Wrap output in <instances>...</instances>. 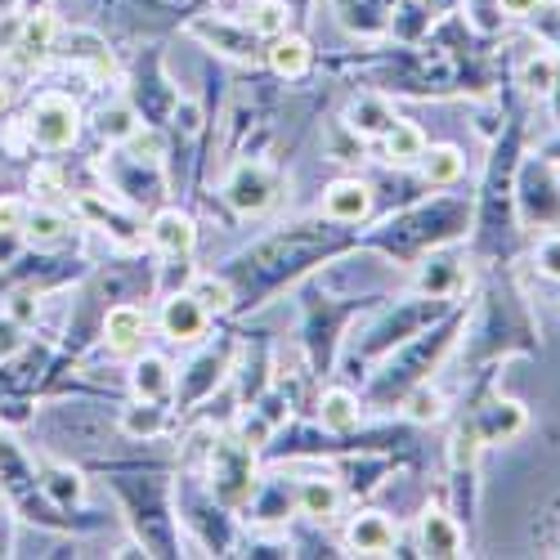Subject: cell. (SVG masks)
<instances>
[{"mask_svg":"<svg viewBox=\"0 0 560 560\" xmlns=\"http://www.w3.org/2000/svg\"><path fill=\"white\" fill-rule=\"evenodd\" d=\"M162 427H166V412L158 408V399H139L135 408L121 412V431L135 440H153V435H162Z\"/></svg>","mask_w":560,"mask_h":560,"instance_id":"obj_17","label":"cell"},{"mask_svg":"<svg viewBox=\"0 0 560 560\" xmlns=\"http://www.w3.org/2000/svg\"><path fill=\"white\" fill-rule=\"evenodd\" d=\"M278 194V179L265 162H243L238 171H233L224 179V198L233 211H243V215H260Z\"/></svg>","mask_w":560,"mask_h":560,"instance_id":"obj_3","label":"cell"},{"mask_svg":"<svg viewBox=\"0 0 560 560\" xmlns=\"http://www.w3.org/2000/svg\"><path fill=\"white\" fill-rule=\"evenodd\" d=\"M27 135H32L36 149H50V153L68 149L72 139H77V104L63 100V95L36 100L32 113H27Z\"/></svg>","mask_w":560,"mask_h":560,"instance_id":"obj_1","label":"cell"},{"mask_svg":"<svg viewBox=\"0 0 560 560\" xmlns=\"http://www.w3.org/2000/svg\"><path fill=\"white\" fill-rule=\"evenodd\" d=\"M269 68H273L278 77H305V68H310V45H305L301 36H273V45H269Z\"/></svg>","mask_w":560,"mask_h":560,"instance_id":"obj_15","label":"cell"},{"mask_svg":"<svg viewBox=\"0 0 560 560\" xmlns=\"http://www.w3.org/2000/svg\"><path fill=\"white\" fill-rule=\"evenodd\" d=\"M252 32L256 36H283L288 32V5L283 0H260V5L252 10Z\"/></svg>","mask_w":560,"mask_h":560,"instance_id":"obj_22","label":"cell"},{"mask_svg":"<svg viewBox=\"0 0 560 560\" xmlns=\"http://www.w3.org/2000/svg\"><path fill=\"white\" fill-rule=\"evenodd\" d=\"M346 542H350V551H359V556H390L395 542H399V529H395L390 516H382V511H363V516L350 525Z\"/></svg>","mask_w":560,"mask_h":560,"instance_id":"obj_5","label":"cell"},{"mask_svg":"<svg viewBox=\"0 0 560 560\" xmlns=\"http://www.w3.org/2000/svg\"><path fill=\"white\" fill-rule=\"evenodd\" d=\"M68 55L81 59V63H95V72H108V50H104V40H100V36H90V32H72V36H68Z\"/></svg>","mask_w":560,"mask_h":560,"instance_id":"obj_24","label":"cell"},{"mask_svg":"<svg viewBox=\"0 0 560 560\" xmlns=\"http://www.w3.org/2000/svg\"><path fill=\"white\" fill-rule=\"evenodd\" d=\"M45 489H50L59 502H77L81 498V476L77 471H59V466H55V471L45 476Z\"/></svg>","mask_w":560,"mask_h":560,"instance_id":"obj_27","label":"cell"},{"mask_svg":"<svg viewBox=\"0 0 560 560\" xmlns=\"http://www.w3.org/2000/svg\"><path fill=\"white\" fill-rule=\"evenodd\" d=\"M27 224V207L19 198H0V233H23Z\"/></svg>","mask_w":560,"mask_h":560,"instance_id":"obj_29","label":"cell"},{"mask_svg":"<svg viewBox=\"0 0 560 560\" xmlns=\"http://www.w3.org/2000/svg\"><path fill=\"white\" fill-rule=\"evenodd\" d=\"M318 417H323V427H328V431L346 435V431L359 427V399L350 390H328V395H323V404H318Z\"/></svg>","mask_w":560,"mask_h":560,"instance_id":"obj_16","label":"cell"},{"mask_svg":"<svg viewBox=\"0 0 560 560\" xmlns=\"http://www.w3.org/2000/svg\"><path fill=\"white\" fill-rule=\"evenodd\" d=\"M23 233H27L32 247H59L68 238V220L59 211H27Z\"/></svg>","mask_w":560,"mask_h":560,"instance_id":"obj_19","label":"cell"},{"mask_svg":"<svg viewBox=\"0 0 560 560\" xmlns=\"http://www.w3.org/2000/svg\"><path fill=\"white\" fill-rule=\"evenodd\" d=\"M525 431V408L521 404H493L485 417H480V444H506V440H516Z\"/></svg>","mask_w":560,"mask_h":560,"instance_id":"obj_11","label":"cell"},{"mask_svg":"<svg viewBox=\"0 0 560 560\" xmlns=\"http://www.w3.org/2000/svg\"><path fill=\"white\" fill-rule=\"evenodd\" d=\"M368 207H372V194H368V184H359V179H337L332 189H328V198H323V211H328V220H341V224L363 220Z\"/></svg>","mask_w":560,"mask_h":560,"instance_id":"obj_7","label":"cell"},{"mask_svg":"<svg viewBox=\"0 0 560 560\" xmlns=\"http://www.w3.org/2000/svg\"><path fill=\"white\" fill-rule=\"evenodd\" d=\"M19 346H23V332H19V323H14V318H0V359L19 354Z\"/></svg>","mask_w":560,"mask_h":560,"instance_id":"obj_32","label":"cell"},{"mask_svg":"<svg viewBox=\"0 0 560 560\" xmlns=\"http://www.w3.org/2000/svg\"><path fill=\"white\" fill-rule=\"evenodd\" d=\"M207 310L194 301V292H184V296H171L166 305H162V328H166V337H175V341H198L202 332H207Z\"/></svg>","mask_w":560,"mask_h":560,"instance_id":"obj_6","label":"cell"},{"mask_svg":"<svg viewBox=\"0 0 560 560\" xmlns=\"http://www.w3.org/2000/svg\"><path fill=\"white\" fill-rule=\"evenodd\" d=\"M189 32H194L198 40L215 45V50L229 55V59H256V32H252V27H233V23H224V19H194Z\"/></svg>","mask_w":560,"mask_h":560,"instance_id":"obj_4","label":"cell"},{"mask_svg":"<svg viewBox=\"0 0 560 560\" xmlns=\"http://www.w3.org/2000/svg\"><path fill=\"white\" fill-rule=\"evenodd\" d=\"M32 189H40V194H59V175H55V171H36V175H32Z\"/></svg>","mask_w":560,"mask_h":560,"instance_id":"obj_38","label":"cell"},{"mask_svg":"<svg viewBox=\"0 0 560 560\" xmlns=\"http://www.w3.org/2000/svg\"><path fill=\"white\" fill-rule=\"evenodd\" d=\"M130 386L139 399H162L171 395V363L162 354H144V359H135L130 368Z\"/></svg>","mask_w":560,"mask_h":560,"instance_id":"obj_13","label":"cell"},{"mask_svg":"<svg viewBox=\"0 0 560 560\" xmlns=\"http://www.w3.org/2000/svg\"><path fill=\"white\" fill-rule=\"evenodd\" d=\"M422 153H427V139H422V130H417V126L395 121V126L386 130V158H390L395 166H408V162H417Z\"/></svg>","mask_w":560,"mask_h":560,"instance_id":"obj_18","label":"cell"},{"mask_svg":"<svg viewBox=\"0 0 560 560\" xmlns=\"http://www.w3.org/2000/svg\"><path fill=\"white\" fill-rule=\"evenodd\" d=\"M211 489L224 506H238L252 498V448L247 444H215L211 453Z\"/></svg>","mask_w":560,"mask_h":560,"instance_id":"obj_2","label":"cell"},{"mask_svg":"<svg viewBox=\"0 0 560 560\" xmlns=\"http://www.w3.org/2000/svg\"><path fill=\"white\" fill-rule=\"evenodd\" d=\"M144 314H139L135 305H113L108 310V323H104V332H108V346L113 350H121V354H130L139 341H144Z\"/></svg>","mask_w":560,"mask_h":560,"instance_id":"obj_12","label":"cell"},{"mask_svg":"<svg viewBox=\"0 0 560 560\" xmlns=\"http://www.w3.org/2000/svg\"><path fill=\"white\" fill-rule=\"evenodd\" d=\"M422 175H427V184H453L462 175V153L448 149V144L422 153Z\"/></svg>","mask_w":560,"mask_h":560,"instance_id":"obj_21","label":"cell"},{"mask_svg":"<svg viewBox=\"0 0 560 560\" xmlns=\"http://www.w3.org/2000/svg\"><path fill=\"white\" fill-rule=\"evenodd\" d=\"M10 108V85H0V113Z\"/></svg>","mask_w":560,"mask_h":560,"instance_id":"obj_39","label":"cell"},{"mask_svg":"<svg viewBox=\"0 0 560 560\" xmlns=\"http://www.w3.org/2000/svg\"><path fill=\"white\" fill-rule=\"evenodd\" d=\"M19 40H23V14H5V19H0V50L14 55Z\"/></svg>","mask_w":560,"mask_h":560,"instance_id":"obj_31","label":"cell"},{"mask_svg":"<svg viewBox=\"0 0 560 560\" xmlns=\"http://www.w3.org/2000/svg\"><path fill=\"white\" fill-rule=\"evenodd\" d=\"M422 551L427 556H462V529L453 525V516L448 511H440V506H431L427 516H422Z\"/></svg>","mask_w":560,"mask_h":560,"instance_id":"obj_9","label":"cell"},{"mask_svg":"<svg viewBox=\"0 0 560 560\" xmlns=\"http://www.w3.org/2000/svg\"><path fill=\"white\" fill-rule=\"evenodd\" d=\"M194 301L207 314H224L233 305V288L224 283V278H198V283H194Z\"/></svg>","mask_w":560,"mask_h":560,"instance_id":"obj_23","label":"cell"},{"mask_svg":"<svg viewBox=\"0 0 560 560\" xmlns=\"http://www.w3.org/2000/svg\"><path fill=\"white\" fill-rule=\"evenodd\" d=\"M538 269L560 283V233H551V238L538 243Z\"/></svg>","mask_w":560,"mask_h":560,"instance_id":"obj_30","label":"cell"},{"mask_svg":"<svg viewBox=\"0 0 560 560\" xmlns=\"http://www.w3.org/2000/svg\"><path fill=\"white\" fill-rule=\"evenodd\" d=\"M175 121H179L184 130H198V126H202V113H198V104H179V108H175Z\"/></svg>","mask_w":560,"mask_h":560,"instance_id":"obj_37","label":"cell"},{"mask_svg":"<svg viewBox=\"0 0 560 560\" xmlns=\"http://www.w3.org/2000/svg\"><path fill=\"white\" fill-rule=\"evenodd\" d=\"M498 5H502V14H511V19H525V14H534V10L542 5V0H498Z\"/></svg>","mask_w":560,"mask_h":560,"instance_id":"obj_36","label":"cell"},{"mask_svg":"<svg viewBox=\"0 0 560 560\" xmlns=\"http://www.w3.org/2000/svg\"><path fill=\"white\" fill-rule=\"evenodd\" d=\"M153 243L166 256H189L194 243H198V229H194V220L184 215V211H162L153 220Z\"/></svg>","mask_w":560,"mask_h":560,"instance_id":"obj_8","label":"cell"},{"mask_svg":"<svg viewBox=\"0 0 560 560\" xmlns=\"http://www.w3.org/2000/svg\"><path fill=\"white\" fill-rule=\"evenodd\" d=\"M521 81H525L529 90H551V81H556V63H551V59H534V63H525Z\"/></svg>","mask_w":560,"mask_h":560,"instance_id":"obj_28","label":"cell"},{"mask_svg":"<svg viewBox=\"0 0 560 560\" xmlns=\"http://www.w3.org/2000/svg\"><path fill=\"white\" fill-rule=\"evenodd\" d=\"M100 130H104V139H130L139 130V121H135V113L126 104H113V108L100 113Z\"/></svg>","mask_w":560,"mask_h":560,"instance_id":"obj_25","label":"cell"},{"mask_svg":"<svg viewBox=\"0 0 560 560\" xmlns=\"http://www.w3.org/2000/svg\"><path fill=\"white\" fill-rule=\"evenodd\" d=\"M243 440H247V448H260V444L269 440V422H265L260 412H252L247 422H243Z\"/></svg>","mask_w":560,"mask_h":560,"instance_id":"obj_33","label":"cell"},{"mask_svg":"<svg viewBox=\"0 0 560 560\" xmlns=\"http://www.w3.org/2000/svg\"><path fill=\"white\" fill-rule=\"evenodd\" d=\"M440 412H444V399L435 395V390H412L408 395V417H412V422H440Z\"/></svg>","mask_w":560,"mask_h":560,"instance_id":"obj_26","label":"cell"},{"mask_svg":"<svg viewBox=\"0 0 560 560\" xmlns=\"http://www.w3.org/2000/svg\"><path fill=\"white\" fill-rule=\"evenodd\" d=\"M390 126H395V113H390L382 100H359V104H350V113H346V130H354L359 139L386 135Z\"/></svg>","mask_w":560,"mask_h":560,"instance_id":"obj_14","label":"cell"},{"mask_svg":"<svg viewBox=\"0 0 560 560\" xmlns=\"http://www.w3.org/2000/svg\"><path fill=\"white\" fill-rule=\"evenodd\" d=\"M50 45H55V14L23 19V40H19L23 59H40L45 50H50Z\"/></svg>","mask_w":560,"mask_h":560,"instance_id":"obj_20","label":"cell"},{"mask_svg":"<svg viewBox=\"0 0 560 560\" xmlns=\"http://www.w3.org/2000/svg\"><path fill=\"white\" fill-rule=\"evenodd\" d=\"M296 502H301V511H305L310 521H332L337 506H341V489L328 476H310V480H301Z\"/></svg>","mask_w":560,"mask_h":560,"instance_id":"obj_10","label":"cell"},{"mask_svg":"<svg viewBox=\"0 0 560 560\" xmlns=\"http://www.w3.org/2000/svg\"><path fill=\"white\" fill-rule=\"evenodd\" d=\"M130 149H135L139 158L149 153V162H158V158H162V135H139V130H135V135H130Z\"/></svg>","mask_w":560,"mask_h":560,"instance_id":"obj_34","label":"cell"},{"mask_svg":"<svg viewBox=\"0 0 560 560\" xmlns=\"http://www.w3.org/2000/svg\"><path fill=\"white\" fill-rule=\"evenodd\" d=\"M476 444H480V435H476V431H462V435H457V448H453V462H457V466H471Z\"/></svg>","mask_w":560,"mask_h":560,"instance_id":"obj_35","label":"cell"}]
</instances>
